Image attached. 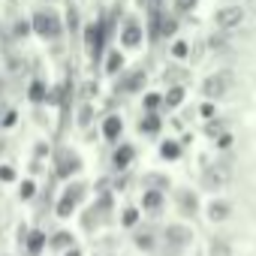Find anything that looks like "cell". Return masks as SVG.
Returning <instances> with one entry per match:
<instances>
[{
	"mask_svg": "<svg viewBox=\"0 0 256 256\" xmlns=\"http://www.w3.org/2000/svg\"><path fill=\"white\" fill-rule=\"evenodd\" d=\"M30 24L40 40H60V34H64V18L54 10H36L30 16Z\"/></svg>",
	"mask_w": 256,
	"mask_h": 256,
	"instance_id": "cell-1",
	"label": "cell"
},
{
	"mask_svg": "<svg viewBox=\"0 0 256 256\" xmlns=\"http://www.w3.org/2000/svg\"><path fill=\"white\" fill-rule=\"evenodd\" d=\"M232 84H235V76L229 72V70H217V72H211V76H205V82H202V96L205 100H223L229 90H232Z\"/></svg>",
	"mask_w": 256,
	"mask_h": 256,
	"instance_id": "cell-2",
	"label": "cell"
},
{
	"mask_svg": "<svg viewBox=\"0 0 256 256\" xmlns=\"http://www.w3.org/2000/svg\"><path fill=\"white\" fill-rule=\"evenodd\" d=\"M193 229L187 226V223H169L166 226V232H163V241H166V253L169 256H178L181 250H187L190 244H193Z\"/></svg>",
	"mask_w": 256,
	"mask_h": 256,
	"instance_id": "cell-3",
	"label": "cell"
},
{
	"mask_svg": "<svg viewBox=\"0 0 256 256\" xmlns=\"http://www.w3.org/2000/svg\"><path fill=\"white\" fill-rule=\"evenodd\" d=\"M247 18V10L241 4H226V6H217L214 10V28L229 34V30H238Z\"/></svg>",
	"mask_w": 256,
	"mask_h": 256,
	"instance_id": "cell-4",
	"label": "cell"
},
{
	"mask_svg": "<svg viewBox=\"0 0 256 256\" xmlns=\"http://www.w3.org/2000/svg\"><path fill=\"white\" fill-rule=\"evenodd\" d=\"M229 181H232V166H229L226 160L208 163V166L202 169V187H205V190H223Z\"/></svg>",
	"mask_w": 256,
	"mask_h": 256,
	"instance_id": "cell-5",
	"label": "cell"
},
{
	"mask_svg": "<svg viewBox=\"0 0 256 256\" xmlns=\"http://www.w3.org/2000/svg\"><path fill=\"white\" fill-rule=\"evenodd\" d=\"M82 157L72 151V148H60L58 154H54V175L58 178H72V175H78L82 172Z\"/></svg>",
	"mask_w": 256,
	"mask_h": 256,
	"instance_id": "cell-6",
	"label": "cell"
},
{
	"mask_svg": "<svg viewBox=\"0 0 256 256\" xmlns=\"http://www.w3.org/2000/svg\"><path fill=\"white\" fill-rule=\"evenodd\" d=\"M102 42H106V24H102V22H90V24L84 28V48H88V54H90L94 60H100Z\"/></svg>",
	"mask_w": 256,
	"mask_h": 256,
	"instance_id": "cell-7",
	"label": "cell"
},
{
	"mask_svg": "<svg viewBox=\"0 0 256 256\" xmlns=\"http://www.w3.org/2000/svg\"><path fill=\"white\" fill-rule=\"evenodd\" d=\"M145 42V28L136 22V18H126L124 28H120V48H139Z\"/></svg>",
	"mask_w": 256,
	"mask_h": 256,
	"instance_id": "cell-8",
	"label": "cell"
},
{
	"mask_svg": "<svg viewBox=\"0 0 256 256\" xmlns=\"http://www.w3.org/2000/svg\"><path fill=\"white\" fill-rule=\"evenodd\" d=\"M133 160H136V148L130 145V142H120L114 151H112V166L118 169V172H126L133 166Z\"/></svg>",
	"mask_w": 256,
	"mask_h": 256,
	"instance_id": "cell-9",
	"label": "cell"
},
{
	"mask_svg": "<svg viewBox=\"0 0 256 256\" xmlns=\"http://www.w3.org/2000/svg\"><path fill=\"white\" fill-rule=\"evenodd\" d=\"M145 82H148V72H145V70H133V72H126V76L120 78L118 90H124V94H139V90L145 88Z\"/></svg>",
	"mask_w": 256,
	"mask_h": 256,
	"instance_id": "cell-10",
	"label": "cell"
},
{
	"mask_svg": "<svg viewBox=\"0 0 256 256\" xmlns=\"http://www.w3.org/2000/svg\"><path fill=\"white\" fill-rule=\"evenodd\" d=\"M22 247L28 250V256H40V253L48 247V235H46L42 229H28V238H24Z\"/></svg>",
	"mask_w": 256,
	"mask_h": 256,
	"instance_id": "cell-11",
	"label": "cell"
},
{
	"mask_svg": "<svg viewBox=\"0 0 256 256\" xmlns=\"http://www.w3.org/2000/svg\"><path fill=\"white\" fill-rule=\"evenodd\" d=\"M205 211H208V220H211V223H226V220L232 217V202H226V199H211Z\"/></svg>",
	"mask_w": 256,
	"mask_h": 256,
	"instance_id": "cell-12",
	"label": "cell"
},
{
	"mask_svg": "<svg viewBox=\"0 0 256 256\" xmlns=\"http://www.w3.org/2000/svg\"><path fill=\"white\" fill-rule=\"evenodd\" d=\"M100 130H102V139L118 142V139H120V133H124V118H120V114H106Z\"/></svg>",
	"mask_w": 256,
	"mask_h": 256,
	"instance_id": "cell-13",
	"label": "cell"
},
{
	"mask_svg": "<svg viewBox=\"0 0 256 256\" xmlns=\"http://www.w3.org/2000/svg\"><path fill=\"white\" fill-rule=\"evenodd\" d=\"M142 187H145V190L166 193V190H172V178H169L166 172H145V178H142Z\"/></svg>",
	"mask_w": 256,
	"mask_h": 256,
	"instance_id": "cell-14",
	"label": "cell"
},
{
	"mask_svg": "<svg viewBox=\"0 0 256 256\" xmlns=\"http://www.w3.org/2000/svg\"><path fill=\"white\" fill-rule=\"evenodd\" d=\"M175 196H178V211H181L184 217H193V214L199 211V196H196L193 190L184 187V190H178Z\"/></svg>",
	"mask_w": 256,
	"mask_h": 256,
	"instance_id": "cell-15",
	"label": "cell"
},
{
	"mask_svg": "<svg viewBox=\"0 0 256 256\" xmlns=\"http://www.w3.org/2000/svg\"><path fill=\"white\" fill-rule=\"evenodd\" d=\"M160 126H163L160 114H157V112H145L142 120H139V133H145V136H157V133H160Z\"/></svg>",
	"mask_w": 256,
	"mask_h": 256,
	"instance_id": "cell-16",
	"label": "cell"
},
{
	"mask_svg": "<svg viewBox=\"0 0 256 256\" xmlns=\"http://www.w3.org/2000/svg\"><path fill=\"white\" fill-rule=\"evenodd\" d=\"M184 100H187V88L184 84H169V90L163 94V106L166 108H178Z\"/></svg>",
	"mask_w": 256,
	"mask_h": 256,
	"instance_id": "cell-17",
	"label": "cell"
},
{
	"mask_svg": "<svg viewBox=\"0 0 256 256\" xmlns=\"http://www.w3.org/2000/svg\"><path fill=\"white\" fill-rule=\"evenodd\" d=\"M166 202V193H157V190H145L142 193V211H160Z\"/></svg>",
	"mask_w": 256,
	"mask_h": 256,
	"instance_id": "cell-18",
	"label": "cell"
},
{
	"mask_svg": "<svg viewBox=\"0 0 256 256\" xmlns=\"http://www.w3.org/2000/svg\"><path fill=\"white\" fill-rule=\"evenodd\" d=\"M72 244H76V238H72V232H66V229H60V232H54V235L48 238V247H52V250H60V253L70 250Z\"/></svg>",
	"mask_w": 256,
	"mask_h": 256,
	"instance_id": "cell-19",
	"label": "cell"
},
{
	"mask_svg": "<svg viewBox=\"0 0 256 256\" xmlns=\"http://www.w3.org/2000/svg\"><path fill=\"white\" fill-rule=\"evenodd\" d=\"M102 66H106L108 76H118V72L124 70V52H120V48H112V52L106 54V64H102Z\"/></svg>",
	"mask_w": 256,
	"mask_h": 256,
	"instance_id": "cell-20",
	"label": "cell"
},
{
	"mask_svg": "<svg viewBox=\"0 0 256 256\" xmlns=\"http://www.w3.org/2000/svg\"><path fill=\"white\" fill-rule=\"evenodd\" d=\"M133 244H136L139 250H145V253H151V250L157 247V238H154V232H151V229H139V232L133 235Z\"/></svg>",
	"mask_w": 256,
	"mask_h": 256,
	"instance_id": "cell-21",
	"label": "cell"
},
{
	"mask_svg": "<svg viewBox=\"0 0 256 256\" xmlns=\"http://www.w3.org/2000/svg\"><path fill=\"white\" fill-rule=\"evenodd\" d=\"M28 96H30V102H46L48 100V84L42 78H34L30 88H28Z\"/></svg>",
	"mask_w": 256,
	"mask_h": 256,
	"instance_id": "cell-22",
	"label": "cell"
},
{
	"mask_svg": "<svg viewBox=\"0 0 256 256\" xmlns=\"http://www.w3.org/2000/svg\"><path fill=\"white\" fill-rule=\"evenodd\" d=\"M181 157V142H175V139H166V142H160V160H178Z\"/></svg>",
	"mask_w": 256,
	"mask_h": 256,
	"instance_id": "cell-23",
	"label": "cell"
},
{
	"mask_svg": "<svg viewBox=\"0 0 256 256\" xmlns=\"http://www.w3.org/2000/svg\"><path fill=\"white\" fill-rule=\"evenodd\" d=\"M76 208H78V202H76L72 196H66V193H64V196L58 199V208H54V211H58V217H64V220H66V217H72V214H76Z\"/></svg>",
	"mask_w": 256,
	"mask_h": 256,
	"instance_id": "cell-24",
	"label": "cell"
},
{
	"mask_svg": "<svg viewBox=\"0 0 256 256\" xmlns=\"http://www.w3.org/2000/svg\"><path fill=\"white\" fill-rule=\"evenodd\" d=\"M208 256H235V253H232V244H229L226 238H211Z\"/></svg>",
	"mask_w": 256,
	"mask_h": 256,
	"instance_id": "cell-25",
	"label": "cell"
},
{
	"mask_svg": "<svg viewBox=\"0 0 256 256\" xmlns=\"http://www.w3.org/2000/svg\"><path fill=\"white\" fill-rule=\"evenodd\" d=\"M139 220H142L139 208H124V211H120V226H126V229H136Z\"/></svg>",
	"mask_w": 256,
	"mask_h": 256,
	"instance_id": "cell-26",
	"label": "cell"
},
{
	"mask_svg": "<svg viewBox=\"0 0 256 256\" xmlns=\"http://www.w3.org/2000/svg\"><path fill=\"white\" fill-rule=\"evenodd\" d=\"M64 193H66V196H72V199H76V202L82 205V199L88 196V184H84V181H70Z\"/></svg>",
	"mask_w": 256,
	"mask_h": 256,
	"instance_id": "cell-27",
	"label": "cell"
},
{
	"mask_svg": "<svg viewBox=\"0 0 256 256\" xmlns=\"http://www.w3.org/2000/svg\"><path fill=\"white\" fill-rule=\"evenodd\" d=\"M169 54H172L175 60H187V58H190V42H187V40H175L172 48H169Z\"/></svg>",
	"mask_w": 256,
	"mask_h": 256,
	"instance_id": "cell-28",
	"label": "cell"
},
{
	"mask_svg": "<svg viewBox=\"0 0 256 256\" xmlns=\"http://www.w3.org/2000/svg\"><path fill=\"white\" fill-rule=\"evenodd\" d=\"M30 34H34L30 18H18V22L12 24V36H16V40H24V36H30Z\"/></svg>",
	"mask_w": 256,
	"mask_h": 256,
	"instance_id": "cell-29",
	"label": "cell"
},
{
	"mask_svg": "<svg viewBox=\"0 0 256 256\" xmlns=\"http://www.w3.org/2000/svg\"><path fill=\"white\" fill-rule=\"evenodd\" d=\"M18 199H22V202H34V199H36V184H34L30 178L18 184Z\"/></svg>",
	"mask_w": 256,
	"mask_h": 256,
	"instance_id": "cell-30",
	"label": "cell"
},
{
	"mask_svg": "<svg viewBox=\"0 0 256 256\" xmlns=\"http://www.w3.org/2000/svg\"><path fill=\"white\" fill-rule=\"evenodd\" d=\"M163 78H166L169 84H184V78H187V72H184L181 66H169V70L163 72Z\"/></svg>",
	"mask_w": 256,
	"mask_h": 256,
	"instance_id": "cell-31",
	"label": "cell"
},
{
	"mask_svg": "<svg viewBox=\"0 0 256 256\" xmlns=\"http://www.w3.org/2000/svg\"><path fill=\"white\" fill-rule=\"evenodd\" d=\"M142 106H145V112H157L163 106V94H145L142 96Z\"/></svg>",
	"mask_w": 256,
	"mask_h": 256,
	"instance_id": "cell-32",
	"label": "cell"
},
{
	"mask_svg": "<svg viewBox=\"0 0 256 256\" xmlns=\"http://www.w3.org/2000/svg\"><path fill=\"white\" fill-rule=\"evenodd\" d=\"M196 4H199V0H172V6H175V12H178V16L193 12V10H196Z\"/></svg>",
	"mask_w": 256,
	"mask_h": 256,
	"instance_id": "cell-33",
	"label": "cell"
},
{
	"mask_svg": "<svg viewBox=\"0 0 256 256\" xmlns=\"http://www.w3.org/2000/svg\"><path fill=\"white\" fill-rule=\"evenodd\" d=\"M175 30H178L175 18H160V36H175Z\"/></svg>",
	"mask_w": 256,
	"mask_h": 256,
	"instance_id": "cell-34",
	"label": "cell"
},
{
	"mask_svg": "<svg viewBox=\"0 0 256 256\" xmlns=\"http://www.w3.org/2000/svg\"><path fill=\"white\" fill-rule=\"evenodd\" d=\"M226 46H229V42H226V36H223V30H220V34H214V36L208 40V48H211V52H223Z\"/></svg>",
	"mask_w": 256,
	"mask_h": 256,
	"instance_id": "cell-35",
	"label": "cell"
},
{
	"mask_svg": "<svg viewBox=\"0 0 256 256\" xmlns=\"http://www.w3.org/2000/svg\"><path fill=\"white\" fill-rule=\"evenodd\" d=\"M223 130H226V126H223V120H214V118H211V120H208V126H205V133H208L211 139H217Z\"/></svg>",
	"mask_w": 256,
	"mask_h": 256,
	"instance_id": "cell-36",
	"label": "cell"
},
{
	"mask_svg": "<svg viewBox=\"0 0 256 256\" xmlns=\"http://www.w3.org/2000/svg\"><path fill=\"white\" fill-rule=\"evenodd\" d=\"M96 94H100V84H96V82H84V84H82V96H84L88 102H90Z\"/></svg>",
	"mask_w": 256,
	"mask_h": 256,
	"instance_id": "cell-37",
	"label": "cell"
},
{
	"mask_svg": "<svg viewBox=\"0 0 256 256\" xmlns=\"http://www.w3.org/2000/svg\"><path fill=\"white\" fill-rule=\"evenodd\" d=\"M90 118H94V108H90V102H84V106H82V112H78V126H88V124H90Z\"/></svg>",
	"mask_w": 256,
	"mask_h": 256,
	"instance_id": "cell-38",
	"label": "cell"
},
{
	"mask_svg": "<svg viewBox=\"0 0 256 256\" xmlns=\"http://www.w3.org/2000/svg\"><path fill=\"white\" fill-rule=\"evenodd\" d=\"M214 142H217V148H220V151H229L235 139H232V133H226V130H223V133H220V136H217Z\"/></svg>",
	"mask_w": 256,
	"mask_h": 256,
	"instance_id": "cell-39",
	"label": "cell"
},
{
	"mask_svg": "<svg viewBox=\"0 0 256 256\" xmlns=\"http://www.w3.org/2000/svg\"><path fill=\"white\" fill-rule=\"evenodd\" d=\"M16 120H18V112L16 108H10V112L0 114V126H16Z\"/></svg>",
	"mask_w": 256,
	"mask_h": 256,
	"instance_id": "cell-40",
	"label": "cell"
},
{
	"mask_svg": "<svg viewBox=\"0 0 256 256\" xmlns=\"http://www.w3.org/2000/svg\"><path fill=\"white\" fill-rule=\"evenodd\" d=\"M199 114H202V118H208V120H211V118H214V114H217V108H214V102H211V100H205V102H202V106H199Z\"/></svg>",
	"mask_w": 256,
	"mask_h": 256,
	"instance_id": "cell-41",
	"label": "cell"
},
{
	"mask_svg": "<svg viewBox=\"0 0 256 256\" xmlns=\"http://www.w3.org/2000/svg\"><path fill=\"white\" fill-rule=\"evenodd\" d=\"M0 181H4V184H12V181H16V169H12V166H0Z\"/></svg>",
	"mask_w": 256,
	"mask_h": 256,
	"instance_id": "cell-42",
	"label": "cell"
},
{
	"mask_svg": "<svg viewBox=\"0 0 256 256\" xmlns=\"http://www.w3.org/2000/svg\"><path fill=\"white\" fill-rule=\"evenodd\" d=\"M66 24H70V30H78V12H76V6H70V12H66Z\"/></svg>",
	"mask_w": 256,
	"mask_h": 256,
	"instance_id": "cell-43",
	"label": "cell"
},
{
	"mask_svg": "<svg viewBox=\"0 0 256 256\" xmlns=\"http://www.w3.org/2000/svg\"><path fill=\"white\" fill-rule=\"evenodd\" d=\"M64 256H84V253H82V247H78V244H72L70 250H64Z\"/></svg>",
	"mask_w": 256,
	"mask_h": 256,
	"instance_id": "cell-44",
	"label": "cell"
},
{
	"mask_svg": "<svg viewBox=\"0 0 256 256\" xmlns=\"http://www.w3.org/2000/svg\"><path fill=\"white\" fill-rule=\"evenodd\" d=\"M247 12H256V0H247V6H244Z\"/></svg>",
	"mask_w": 256,
	"mask_h": 256,
	"instance_id": "cell-45",
	"label": "cell"
},
{
	"mask_svg": "<svg viewBox=\"0 0 256 256\" xmlns=\"http://www.w3.org/2000/svg\"><path fill=\"white\" fill-rule=\"evenodd\" d=\"M145 4H151V6H157V4H160V0H145Z\"/></svg>",
	"mask_w": 256,
	"mask_h": 256,
	"instance_id": "cell-46",
	"label": "cell"
},
{
	"mask_svg": "<svg viewBox=\"0 0 256 256\" xmlns=\"http://www.w3.org/2000/svg\"><path fill=\"white\" fill-rule=\"evenodd\" d=\"M0 154H4V142H0Z\"/></svg>",
	"mask_w": 256,
	"mask_h": 256,
	"instance_id": "cell-47",
	"label": "cell"
},
{
	"mask_svg": "<svg viewBox=\"0 0 256 256\" xmlns=\"http://www.w3.org/2000/svg\"><path fill=\"white\" fill-rule=\"evenodd\" d=\"M0 36H4V24H0Z\"/></svg>",
	"mask_w": 256,
	"mask_h": 256,
	"instance_id": "cell-48",
	"label": "cell"
}]
</instances>
